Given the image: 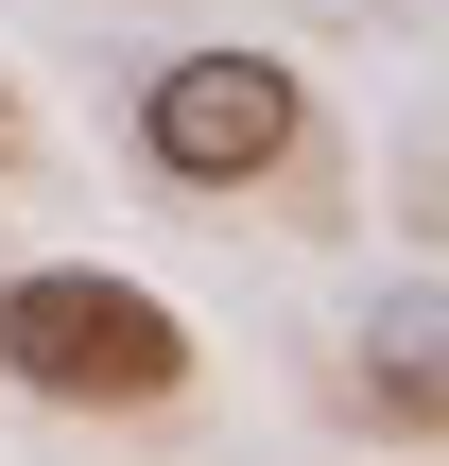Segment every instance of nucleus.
<instances>
[{
    "mask_svg": "<svg viewBox=\"0 0 449 466\" xmlns=\"http://www.w3.org/2000/svg\"><path fill=\"white\" fill-rule=\"evenodd\" d=\"M0 380H35L52 415H156V398H190V311L104 259H35L0 294Z\"/></svg>",
    "mask_w": 449,
    "mask_h": 466,
    "instance_id": "f257e3e1",
    "label": "nucleus"
},
{
    "mask_svg": "<svg viewBox=\"0 0 449 466\" xmlns=\"http://www.w3.org/2000/svg\"><path fill=\"white\" fill-rule=\"evenodd\" d=\"M346 398H363L381 432H449V277H398V294L363 311V346H346Z\"/></svg>",
    "mask_w": 449,
    "mask_h": 466,
    "instance_id": "7ed1b4c3",
    "label": "nucleus"
},
{
    "mask_svg": "<svg viewBox=\"0 0 449 466\" xmlns=\"http://www.w3.org/2000/svg\"><path fill=\"white\" fill-rule=\"evenodd\" d=\"M294 121H311V86H294L277 52H173V69L138 86V156H156L173 190H242V173H277Z\"/></svg>",
    "mask_w": 449,
    "mask_h": 466,
    "instance_id": "f03ea898",
    "label": "nucleus"
},
{
    "mask_svg": "<svg viewBox=\"0 0 449 466\" xmlns=\"http://www.w3.org/2000/svg\"><path fill=\"white\" fill-rule=\"evenodd\" d=\"M0 121H17V86H0Z\"/></svg>",
    "mask_w": 449,
    "mask_h": 466,
    "instance_id": "20e7f679",
    "label": "nucleus"
}]
</instances>
